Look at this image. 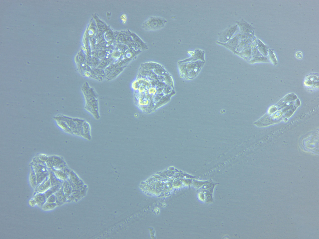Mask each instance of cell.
<instances>
[{
    "mask_svg": "<svg viewBox=\"0 0 319 239\" xmlns=\"http://www.w3.org/2000/svg\"><path fill=\"white\" fill-rule=\"evenodd\" d=\"M305 85L308 88L312 89L318 87V77L313 75L307 77L304 82Z\"/></svg>",
    "mask_w": 319,
    "mask_h": 239,
    "instance_id": "cell-1",
    "label": "cell"
}]
</instances>
